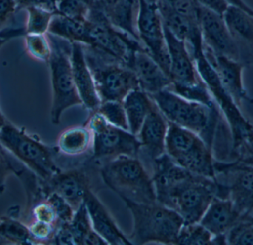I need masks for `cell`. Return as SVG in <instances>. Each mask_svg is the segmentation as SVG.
Here are the masks:
<instances>
[{
	"label": "cell",
	"mask_w": 253,
	"mask_h": 245,
	"mask_svg": "<svg viewBox=\"0 0 253 245\" xmlns=\"http://www.w3.org/2000/svg\"><path fill=\"white\" fill-rule=\"evenodd\" d=\"M150 96L169 122L194 132L212 150L221 119L217 106L189 100L169 89Z\"/></svg>",
	"instance_id": "obj_1"
},
{
	"label": "cell",
	"mask_w": 253,
	"mask_h": 245,
	"mask_svg": "<svg viewBox=\"0 0 253 245\" xmlns=\"http://www.w3.org/2000/svg\"><path fill=\"white\" fill-rule=\"evenodd\" d=\"M130 211L133 228L128 239L132 245L150 243L176 245L184 219L175 210L161 203H135L122 199Z\"/></svg>",
	"instance_id": "obj_2"
},
{
	"label": "cell",
	"mask_w": 253,
	"mask_h": 245,
	"mask_svg": "<svg viewBox=\"0 0 253 245\" xmlns=\"http://www.w3.org/2000/svg\"><path fill=\"white\" fill-rule=\"evenodd\" d=\"M104 183L121 199L135 203H156L152 177L138 157L121 156L99 164Z\"/></svg>",
	"instance_id": "obj_3"
},
{
	"label": "cell",
	"mask_w": 253,
	"mask_h": 245,
	"mask_svg": "<svg viewBox=\"0 0 253 245\" xmlns=\"http://www.w3.org/2000/svg\"><path fill=\"white\" fill-rule=\"evenodd\" d=\"M0 145L44 182L62 170L56 161L59 154L56 147L45 145L35 135L10 122L0 130Z\"/></svg>",
	"instance_id": "obj_4"
},
{
	"label": "cell",
	"mask_w": 253,
	"mask_h": 245,
	"mask_svg": "<svg viewBox=\"0 0 253 245\" xmlns=\"http://www.w3.org/2000/svg\"><path fill=\"white\" fill-rule=\"evenodd\" d=\"M83 47L101 102H123L126 95L140 88L136 76L126 63L93 46Z\"/></svg>",
	"instance_id": "obj_5"
},
{
	"label": "cell",
	"mask_w": 253,
	"mask_h": 245,
	"mask_svg": "<svg viewBox=\"0 0 253 245\" xmlns=\"http://www.w3.org/2000/svg\"><path fill=\"white\" fill-rule=\"evenodd\" d=\"M51 44L49 65L53 99L50 110L52 124L59 125L62 114L71 107L83 105L77 91L71 62V43L47 34Z\"/></svg>",
	"instance_id": "obj_6"
},
{
	"label": "cell",
	"mask_w": 253,
	"mask_h": 245,
	"mask_svg": "<svg viewBox=\"0 0 253 245\" xmlns=\"http://www.w3.org/2000/svg\"><path fill=\"white\" fill-rule=\"evenodd\" d=\"M165 150L172 161L190 173L215 179L212 149L194 132L168 122Z\"/></svg>",
	"instance_id": "obj_7"
},
{
	"label": "cell",
	"mask_w": 253,
	"mask_h": 245,
	"mask_svg": "<svg viewBox=\"0 0 253 245\" xmlns=\"http://www.w3.org/2000/svg\"><path fill=\"white\" fill-rule=\"evenodd\" d=\"M216 192L215 179L192 173L158 203L176 211L184 224L198 223Z\"/></svg>",
	"instance_id": "obj_8"
},
{
	"label": "cell",
	"mask_w": 253,
	"mask_h": 245,
	"mask_svg": "<svg viewBox=\"0 0 253 245\" xmlns=\"http://www.w3.org/2000/svg\"><path fill=\"white\" fill-rule=\"evenodd\" d=\"M84 125L93 134L90 160L96 164L121 156L139 157L141 142L137 136L110 124L99 113H91Z\"/></svg>",
	"instance_id": "obj_9"
},
{
	"label": "cell",
	"mask_w": 253,
	"mask_h": 245,
	"mask_svg": "<svg viewBox=\"0 0 253 245\" xmlns=\"http://www.w3.org/2000/svg\"><path fill=\"white\" fill-rule=\"evenodd\" d=\"M190 53L202 81L225 117L231 132L233 145H235L253 128V124L244 117L237 104L221 84L216 72L205 56L203 44L195 46L190 50Z\"/></svg>",
	"instance_id": "obj_10"
},
{
	"label": "cell",
	"mask_w": 253,
	"mask_h": 245,
	"mask_svg": "<svg viewBox=\"0 0 253 245\" xmlns=\"http://www.w3.org/2000/svg\"><path fill=\"white\" fill-rule=\"evenodd\" d=\"M216 197L230 199L245 219L253 211V166L236 162L214 163Z\"/></svg>",
	"instance_id": "obj_11"
},
{
	"label": "cell",
	"mask_w": 253,
	"mask_h": 245,
	"mask_svg": "<svg viewBox=\"0 0 253 245\" xmlns=\"http://www.w3.org/2000/svg\"><path fill=\"white\" fill-rule=\"evenodd\" d=\"M158 1L159 0L140 1L137 33L141 44L169 76L170 59Z\"/></svg>",
	"instance_id": "obj_12"
},
{
	"label": "cell",
	"mask_w": 253,
	"mask_h": 245,
	"mask_svg": "<svg viewBox=\"0 0 253 245\" xmlns=\"http://www.w3.org/2000/svg\"><path fill=\"white\" fill-rule=\"evenodd\" d=\"M199 26L203 44L212 53L241 62L240 51L222 15L201 5Z\"/></svg>",
	"instance_id": "obj_13"
},
{
	"label": "cell",
	"mask_w": 253,
	"mask_h": 245,
	"mask_svg": "<svg viewBox=\"0 0 253 245\" xmlns=\"http://www.w3.org/2000/svg\"><path fill=\"white\" fill-rule=\"evenodd\" d=\"M164 30L170 59L169 77L172 84L169 87H190L205 84L185 41L177 38L165 25Z\"/></svg>",
	"instance_id": "obj_14"
},
{
	"label": "cell",
	"mask_w": 253,
	"mask_h": 245,
	"mask_svg": "<svg viewBox=\"0 0 253 245\" xmlns=\"http://www.w3.org/2000/svg\"><path fill=\"white\" fill-rule=\"evenodd\" d=\"M44 194L54 192L65 199L74 211L84 203L89 190L93 189L91 178L84 167L61 170L47 182L43 181Z\"/></svg>",
	"instance_id": "obj_15"
},
{
	"label": "cell",
	"mask_w": 253,
	"mask_h": 245,
	"mask_svg": "<svg viewBox=\"0 0 253 245\" xmlns=\"http://www.w3.org/2000/svg\"><path fill=\"white\" fill-rule=\"evenodd\" d=\"M204 46V44H203ZM205 56L216 72L221 84L240 108L244 101L252 102L244 87L242 74L245 65L239 61L219 56L204 46Z\"/></svg>",
	"instance_id": "obj_16"
},
{
	"label": "cell",
	"mask_w": 253,
	"mask_h": 245,
	"mask_svg": "<svg viewBox=\"0 0 253 245\" xmlns=\"http://www.w3.org/2000/svg\"><path fill=\"white\" fill-rule=\"evenodd\" d=\"M130 68L138 79L140 88L149 95L168 89L172 84L169 76L145 48L134 52Z\"/></svg>",
	"instance_id": "obj_17"
},
{
	"label": "cell",
	"mask_w": 253,
	"mask_h": 245,
	"mask_svg": "<svg viewBox=\"0 0 253 245\" xmlns=\"http://www.w3.org/2000/svg\"><path fill=\"white\" fill-rule=\"evenodd\" d=\"M71 62L76 87L83 106H85L90 113L96 112L102 102L81 43L71 42Z\"/></svg>",
	"instance_id": "obj_18"
},
{
	"label": "cell",
	"mask_w": 253,
	"mask_h": 245,
	"mask_svg": "<svg viewBox=\"0 0 253 245\" xmlns=\"http://www.w3.org/2000/svg\"><path fill=\"white\" fill-rule=\"evenodd\" d=\"M224 22L241 55V62L253 65V15L235 6L229 5L223 14Z\"/></svg>",
	"instance_id": "obj_19"
},
{
	"label": "cell",
	"mask_w": 253,
	"mask_h": 245,
	"mask_svg": "<svg viewBox=\"0 0 253 245\" xmlns=\"http://www.w3.org/2000/svg\"><path fill=\"white\" fill-rule=\"evenodd\" d=\"M168 127V120L155 104L137 135L141 142L140 153L144 152L151 162L166 153Z\"/></svg>",
	"instance_id": "obj_20"
},
{
	"label": "cell",
	"mask_w": 253,
	"mask_h": 245,
	"mask_svg": "<svg viewBox=\"0 0 253 245\" xmlns=\"http://www.w3.org/2000/svg\"><path fill=\"white\" fill-rule=\"evenodd\" d=\"M84 203L88 211L93 230L108 245H132L128 237L117 226L108 209L102 204L93 189L87 191Z\"/></svg>",
	"instance_id": "obj_21"
},
{
	"label": "cell",
	"mask_w": 253,
	"mask_h": 245,
	"mask_svg": "<svg viewBox=\"0 0 253 245\" xmlns=\"http://www.w3.org/2000/svg\"><path fill=\"white\" fill-rule=\"evenodd\" d=\"M243 220L230 199L214 197L199 223L213 237L227 233Z\"/></svg>",
	"instance_id": "obj_22"
},
{
	"label": "cell",
	"mask_w": 253,
	"mask_h": 245,
	"mask_svg": "<svg viewBox=\"0 0 253 245\" xmlns=\"http://www.w3.org/2000/svg\"><path fill=\"white\" fill-rule=\"evenodd\" d=\"M123 104L127 119L129 131L137 136L146 117L154 107L155 102L148 93L138 88L126 95Z\"/></svg>",
	"instance_id": "obj_23"
},
{
	"label": "cell",
	"mask_w": 253,
	"mask_h": 245,
	"mask_svg": "<svg viewBox=\"0 0 253 245\" xmlns=\"http://www.w3.org/2000/svg\"><path fill=\"white\" fill-rule=\"evenodd\" d=\"M47 34L67 40L70 42H79L90 45L87 20L79 21L66 17L55 12L50 21Z\"/></svg>",
	"instance_id": "obj_24"
},
{
	"label": "cell",
	"mask_w": 253,
	"mask_h": 245,
	"mask_svg": "<svg viewBox=\"0 0 253 245\" xmlns=\"http://www.w3.org/2000/svg\"><path fill=\"white\" fill-rule=\"evenodd\" d=\"M93 146V134L86 125L64 130L57 139L58 152L67 157L83 155Z\"/></svg>",
	"instance_id": "obj_25"
},
{
	"label": "cell",
	"mask_w": 253,
	"mask_h": 245,
	"mask_svg": "<svg viewBox=\"0 0 253 245\" xmlns=\"http://www.w3.org/2000/svg\"><path fill=\"white\" fill-rule=\"evenodd\" d=\"M141 0H120L115 10L108 16L114 26L140 41L137 33V19Z\"/></svg>",
	"instance_id": "obj_26"
},
{
	"label": "cell",
	"mask_w": 253,
	"mask_h": 245,
	"mask_svg": "<svg viewBox=\"0 0 253 245\" xmlns=\"http://www.w3.org/2000/svg\"><path fill=\"white\" fill-rule=\"evenodd\" d=\"M11 213L0 218V239L4 244L34 245L29 228L22 219H18L16 215Z\"/></svg>",
	"instance_id": "obj_27"
},
{
	"label": "cell",
	"mask_w": 253,
	"mask_h": 245,
	"mask_svg": "<svg viewBox=\"0 0 253 245\" xmlns=\"http://www.w3.org/2000/svg\"><path fill=\"white\" fill-rule=\"evenodd\" d=\"M25 10L26 13L24 25L25 34H47L50 21L56 10L42 6H30Z\"/></svg>",
	"instance_id": "obj_28"
},
{
	"label": "cell",
	"mask_w": 253,
	"mask_h": 245,
	"mask_svg": "<svg viewBox=\"0 0 253 245\" xmlns=\"http://www.w3.org/2000/svg\"><path fill=\"white\" fill-rule=\"evenodd\" d=\"M24 45L30 57L39 62H48L51 56V44L45 34H25Z\"/></svg>",
	"instance_id": "obj_29"
},
{
	"label": "cell",
	"mask_w": 253,
	"mask_h": 245,
	"mask_svg": "<svg viewBox=\"0 0 253 245\" xmlns=\"http://www.w3.org/2000/svg\"><path fill=\"white\" fill-rule=\"evenodd\" d=\"M212 238L213 236L199 222L184 224L178 233L176 245H212Z\"/></svg>",
	"instance_id": "obj_30"
},
{
	"label": "cell",
	"mask_w": 253,
	"mask_h": 245,
	"mask_svg": "<svg viewBox=\"0 0 253 245\" xmlns=\"http://www.w3.org/2000/svg\"><path fill=\"white\" fill-rule=\"evenodd\" d=\"M95 0H56V12L72 19L87 21Z\"/></svg>",
	"instance_id": "obj_31"
},
{
	"label": "cell",
	"mask_w": 253,
	"mask_h": 245,
	"mask_svg": "<svg viewBox=\"0 0 253 245\" xmlns=\"http://www.w3.org/2000/svg\"><path fill=\"white\" fill-rule=\"evenodd\" d=\"M68 225L77 245H84L87 237L95 231L84 203L76 210L72 220Z\"/></svg>",
	"instance_id": "obj_32"
},
{
	"label": "cell",
	"mask_w": 253,
	"mask_h": 245,
	"mask_svg": "<svg viewBox=\"0 0 253 245\" xmlns=\"http://www.w3.org/2000/svg\"><path fill=\"white\" fill-rule=\"evenodd\" d=\"M96 112L100 114L112 125L129 131L127 119L123 102L117 101L102 102Z\"/></svg>",
	"instance_id": "obj_33"
},
{
	"label": "cell",
	"mask_w": 253,
	"mask_h": 245,
	"mask_svg": "<svg viewBox=\"0 0 253 245\" xmlns=\"http://www.w3.org/2000/svg\"><path fill=\"white\" fill-rule=\"evenodd\" d=\"M229 245H253V222L244 219L227 234Z\"/></svg>",
	"instance_id": "obj_34"
},
{
	"label": "cell",
	"mask_w": 253,
	"mask_h": 245,
	"mask_svg": "<svg viewBox=\"0 0 253 245\" xmlns=\"http://www.w3.org/2000/svg\"><path fill=\"white\" fill-rule=\"evenodd\" d=\"M25 216H30L32 220L52 224L57 226L61 223L54 209L46 199L40 200L34 204L31 209L25 213Z\"/></svg>",
	"instance_id": "obj_35"
},
{
	"label": "cell",
	"mask_w": 253,
	"mask_h": 245,
	"mask_svg": "<svg viewBox=\"0 0 253 245\" xmlns=\"http://www.w3.org/2000/svg\"><path fill=\"white\" fill-rule=\"evenodd\" d=\"M29 228L34 244H52L57 225L32 220L27 224Z\"/></svg>",
	"instance_id": "obj_36"
},
{
	"label": "cell",
	"mask_w": 253,
	"mask_h": 245,
	"mask_svg": "<svg viewBox=\"0 0 253 245\" xmlns=\"http://www.w3.org/2000/svg\"><path fill=\"white\" fill-rule=\"evenodd\" d=\"M45 199L54 209L61 223H70L71 222L75 211L65 199L54 192L47 194Z\"/></svg>",
	"instance_id": "obj_37"
},
{
	"label": "cell",
	"mask_w": 253,
	"mask_h": 245,
	"mask_svg": "<svg viewBox=\"0 0 253 245\" xmlns=\"http://www.w3.org/2000/svg\"><path fill=\"white\" fill-rule=\"evenodd\" d=\"M238 162L253 166V127L239 141L233 145Z\"/></svg>",
	"instance_id": "obj_38"
},
{
	"label": "cell",
	"mask_w": 253,
	"mask_h": 245,
	"mask_svg": "<svg viewBox=\"0 0 253 245\" xmlns=\"http://www.w3.org/2000/svg\"><path fill=\"white\" fill-rule=\"evenodd\" d=\"M19 10L15 0H0V33L10 28Z\"/></svg>",
	"instance_id": "obj_39"
},
{
	"label": "cell",
	"mask_w": 253,
	"mask_h": 245,
	"mask_svg": "<svg viewBox=\"0 0 253 245\" xmlns=\"http://www.w3.org/2000/svg\"><path fill=\"white\" fill-rule=\"evenodd\" d=\"M16 170L17 168L7 157L5 150L0 145V194H2L5 191L6 182L8 176L15 175Z\"/></svg>",
	"instance_id": "obj_40"
},
{
	"label": "cell",
	"mask_w": 253,
	"mask_h": 245,
	"mask_svg": "<svg viewBox=\"0 0 253 245\" xmlns=\"http://www.w3.org/2000/svg\"><path fill=\"white\" fill-rule=\"evenodd\" d=\"M19 10H25L30 6H42L51 10H56L54 4L50 0H15Z\"/></svg>",
	"instance_id": "obj_41"
},
{
	"label": "cell",
	"mask_w": 253,
	"mask_h": 245,
	"mask_svg": "<svg viewBox=\"0 0 253 245\" xmlns=\"http://www.w3.org/2000/svg\"><path fill=\"white\" fill-rule=\"evenodd\" d=\"M196 1L201 5L211 9L222 16L229 6L225 0H196Z\"/></svg>",
	"instance_id": "obj_42"
},
{
	"label": "cell",
	"mask_w": 253,
	"mask_h": 245,
	"mask_svg": "<svg viewBox=\"0 0 253 245\" xmlns=\"http://www.w3.org/2000/svg\"><path fill=\"white\" fill-rule=\"evenodd\" d=\"M96 1L108 18L115 10L117 4L120 2V0H96Z\"/></svg>",
	"instance_id": "obj_43"
},
{
	"label": "cell",
	"mask_w": 253,
	"mask_h": 245,
	"mask_svg": "<svg viewBox=\"0 0 253 245\" xmlns=\"http://www.w3.org/2000/svg\"><path fill=\"white\" fill-rule=\"evenodd\" d=\"M225 1L228 4V5L239 7V8L242 9V10H245V11L253 15V9L251 8L248 4H247L244 1V0H225Z\"/></svg>",
	"instance_id": "obj_44"
},
{
	"label": "cell",
	"mask_w": 253,
	"mask_h": 245,
	"mask_svg": "<svg viewBox=\"0 0 253 245\" xmlns=\"http://www.w3.org/2000/svg\"><path fill=\"white\" fill-rule=\"evenodd\" d=\"M7 120H6L5 117H4L1 108H0V130L7 123Z\"/></svg>",
	"instance_id": "obj_45"
},
{
	"label": "cell",
	"mask_w": 253,
	"mask_h": 245,
	"mask_svg": "<svg viewBox=\"0 0 253 245\" xmlns=\"http://www.w3.org/2000/svg\"><path fill=\"white\" fill-rule=\"evenodd\" d=\"M7 40H4V39L0 38V49L1 47L5 44L6 42H7Z\"/></svg>",
	"instance_id": "obj_46"
},
{
	"label": "cell",
	"mask_w": 253,
	"mask_h": 245,
	"mask_svg": "<svg viewBox=\"0 0 253 245\" xmlns=\"http://www.w3.org/2000/svg\"><path fill=\"white\" fill-rule=\"evenodd\" d=\"M245 219H248V220L253 221V211Z\"/></svg>",
	"instance_id": "obj_47"
}]
</instances>
